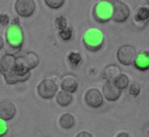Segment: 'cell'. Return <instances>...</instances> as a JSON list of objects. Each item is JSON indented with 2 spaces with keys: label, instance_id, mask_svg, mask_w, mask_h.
Instances as JSON below:
<instances>
[{
  "label": "cell",
  "instance_id": "obj_9",
  "mask_svg": "<svg viewBox=\"0 0 149 137\" xmlns=\"http://www.w3.org/2000/svg\"><path fill=\"white\" fill-rule=\"evenodd\" d=\"M118 60L123 65H131L136 57V50L134 47L129 45L122 46L117 53Z\"/></svg>",
  "mask_w": 149,
  "mask_h": 137
},
{
  "label": "cell",
  "instance_id": "obj_11",
  "mask_svg": "<svg viewBox=\"0 0 149 137\" xmlns=\"http://www.w3.org/2000/svg\"><path fill=\"white\" fill-rule=\"evenodd\" d=\"M16 113V109L13 103L10 101H1L0 102V119L3 121L11 120Z\"/></svg>",
  "mask_w": 149,
  "mask_h": 137
},
{
  "label": "cell",
  "instance_id": "obj_4",
  "mask_svg": "<svg viewBox=\"0 0 149 137\" xmlns=\"http://www.w3.org/2000/svg\"><path fill=\"white\" fill-rule=\"evenodd\" d=\"M15 61L22 69L30 71L36 68L39 64V57L33 52H24L20 51L17 55H15Z\"/></svg>",
  "mask_w": 149,
  "mask_h": 137
},
{
  "label": "cell",
  "instance_id": "obj_16",
  "mask_svg": "<svg viewBox=\"0 0 149 137\" xmlns=\"http://www.w3.org/2000/svg\"><path fill=\"white\" fill-rule=\"evenodd\" d=\"M59 123L61 125V127L64 128V129H70L74 126L75 124V119L71 114L69 113H65L62 114L59 119Z\"/></svg>",
  "mask_w": 149,
  "mask_h": 137
},
{
  "label": "cell",
  "instance_id": "obj_10",
  "mask_svg": "<svg viewBox=\"0 0 149 137\" xmlns=\"http://www.w3.org/2000/svg\"><path fill=\"white\" fill-rule=\"evenodd\" d=\"M85 102L91 108H98L102 105L104 103V99H102V94L96 88H90L85 92Z\"/></svg>",
  "mask_w": 149,
  "mask_h": 137
},
{
  "label": "cell",
  "instance_id": "obj_17",
  "mask_svg": "<svg viewBox=\"0 0 149 137\" xmlns=\"http://www.w3.org/2000/svg\"><path fill=\"white\" fill-rule=\"evenodd\" d=\"M72 94L66 90H61L58 92L57 96V103L62 107H66L71 104L72 102Z\"/></svg>",
  "mask_w": 149,
  "mask_h": 137
},
{
  "label": "cell",
  "instance_id": "obj_26",
  "mask_svg": "<svg viewBox=\"0 0 149 137\" xmlns=\"http://www.w3.org/2000/svg\"><path fill=\"white\" fill-rule=\"evenodd\" d=\"M6 132H7V126L3 122V120L0 119V137L5 135Z\"/></svg>",
  "mask_w": 149,
  "mask_h": 137
},
{
  "label": "cell",
  "instance_id": "obj_30",
  "mask_svg": "<svg viewBox=\"0 0 149 137\" xmlns=\"http://www.w3.org/2000/svg\"><path fill=\"white\" fill-rule=\"evenodd\" d=\"M3 46H4V41H3V38L0 36V50L3 48Z\"/></svg>",
  "mask_w": 149,
  "mask_h": 137
},
{
  "label": "cell",
  "instance_id": "obj_19",
  "mask_svg": "<svg viewBox=\"0 0 149 137\" xmlns=\"http://www.w3.org/2000/svg\"><path fill=\"white\" fill-rule=\"evenodd\" d=\"M68 61L71 65H72L73 68L77 67V65L81 62V56L79 53H76V52H71L68 55Z\"/></svg>",
  "mask_w": 149,
  "mask_h": 137
},
{
  "label": "cell",
  "instance_id": "obj_27",
  "mask_svg": "<svg viewBox=\"0 0 149 137\" xmlns=\"http://www.w3.org/2000/svg\"><path fill=\"white\" fill-rule=\"evenodd\" d=\"M76 137H92V135L88 132H85V131H82L80 133H78L76 135Z\"/></svg>",
  "mask_w": 149,
  "mask_h": 137
},
{
  "label": "cell",
  "instance_id": "obj_2",
  "mask_svg": "<svg viewBox=\"0 0 149 137\" xmlns=\"http://www.w3.org/2000/svg\"><path fill=\"white\" fill-rule=\"evenodd\" d=\"M5 38L8 46L14 50H19L24 43V31L19 26V20L17 17L13 18L10 24L6 29Z\"/></svg>",
  "mask_w": 149,
  "mask_h": 137
},
{
  "label": "cell",
  "instance_id": "obj_20",
  "mask_svg": "<svg viewBox=\"0 0 149 137\" xmlns=\"http://www.w3.org/2000/svg\"><path fill=\"white\" fill-rule=\"evenodd\" d=\"M136 17L141 22H145L149 18V9L147 7H141L139 8V10L137 11Z\"/></svg>",
  "mask_w": 149,
  "mask_h": 137
},
{
  "label": "cell",
  "instance_id": "obj_12",
  "mask_svg": "<svg viewBox=\"0 0 149 137\" xmlns=\"http://www.w3.org/2000/svg\"><path fill=\"white\" fill-rule=\"evenodd\" d=\"M102 92H104V98L108 101H117L121 96V89L117 87L113 81H108L102 87Z\"/></svg>",
  "mask_w": 149,
  "mask_h": 137
},
{
  "label": "cell",
  "instance_id": "obj_28",
  "mask_svg": "<svg viewBox=\"0 0 149 137\" xmlns=\"http://www.w3.org/2000/svg\"><path fill=\"white\" fill-rule=\"evenodd\" d=\"M119 0H102V2H104V3H107V4H110V5H113V4H115L116 2H118Z\"/></svg>",
  "mask_w": 149,
  "mask_h": 137
},
{
  "label": "cell",
  "instance_id": "obj_1",
  "mask_svg": "<svg viewBox=\"0 0 149 137\" xmlns=\"http://www.w3.org/2000/svg\"><path fill=\"white\" fill-rule=\"evenodd\" d=\"M0 72L8 84L26 81L30 78V71L22 69L16 63L15 56L6 54L0 60Z\"/></svg>",
  "mask_w": 149,
  "mask_h": 137
},
{
  "label": "cell",
  "instance_id": "obj_13",
  "mask_svg": "<svg viewBox=\"0 0 149 137\" xmlns=\"http://www.w3.org/2000/svg\"><path fill=\"white\" fill-rule=\"evenodd\" d=\"M61 87L63 90H66L70 94L76 92L77 87H78V82H77L76 77H74L73 75L64 76L61 80Z\"/></svg>",
  "mask_w": 149,
  "mask_h": 137
},
{
  "label": "cell",
  "instance_id": "obj_21",
  "mask_svg": "<svg viewBox=\"0 0 149 137\" xmlns=\"http://www.w3.org/2000/svg\"><path fill=\"white\" fill-rule=\"evenodd\" d=\"M44 1L50 8H53V9L62 7L63 4L65 3V0H44Z\"/></svg>",
  "mask_w": 149,
  "mask_h": 137
},
{
  "label": "cell",
  "instance_id": "obj_14",
  "mask_svg": "<svg viewBox=\"0 0 149 137\" xmlns=\"http://www.w3.org/2000/svg\"><path fill=\"white\" fill-rule=\"evenodd\" d=\"M134 65L139 70H147L149 68V52L145 51L143 53H140L138 56L135 57L134 60Z\"/></svg>",
  "mask_w": 149,
  "mask_h": 137
},
{
  "label": "cell",
  "instance_id": "obj_23",
  "mask_svg": "<svg viewBox=\"0 0 149 137\" xmlns=\"http://www.w3.org/2000/svg\"><path fill=\"white\" fill-rule=\"evenodd\" d=\"M129 92H130V94H132L133 96H138V94H139V92H140V86H139V84H138L137 82H134V83L132 84L131 86H130Z\"/></svg>",
  "mask_w": 149,
  "mask_h": 137
},
{
  "label": "cell",
  "instance_id": "obj_25",
  "mask_svg": "<svg viewBox=\"0 0 149 137\" xmlns=\"http://www.w3.org/2000/svg\"><path fill=\"white\" fill-rule=\"evenodd\" d=\"M9 22H10V18L7 14L5 13L0 14V24H2V26H8Z\"/></svg>",
  "mask_w": 149,
  "mask_h": 137
},
{
  "label": "cell",
  "instance_id": "obj_18",
  "mask_svg": "<svg viewBox=\"0 0 149 137\" xmlns=\"http://www.w3.org/2000/svg\"><path fill=\"white\" fill-rule=\"evenodd\" d=\"M113 82H114L115 85L118 88H120V89H124V88L127 87L128 84H129V79H128V77L126 76L125 74H120L114 79Z\"/></svg>",
  "mask_w": 149,
  "mask_h": 137
},
{
  "label": "cell",
  "instance_id": "obj_24",
  "mask_svg": "<svg viewBox=\"0 0 149 137\" xmlns=\"http://www.w3.org/2000/svg\"><path fill=\"white\" fill-rule=\"evenodd\" d=\"M56 24H57V27H59V29H64V27H67V22L66 20H65L64 16H60V17H58L57 20H56Z\"/></svg>",
  "mask_w": 149,
  "mask_h": 137
},
{
  "label": "cell",
  "instance_id": "obj_29",
  "mask_svg": "<svg viewBox=\"0 0 149 137\" xmlns=\"http://www.w3.org/2000/svg\"><path fill=\"white\" fill-rule=\"evenodd\" d=\"M117 137H129V134L125 133V132H122V133L118 134V135H117Z\"/></svg>",
  "mask_w": 149,
  "mask_h": 137
},
{
  "label": "cell",
  "instance_id": "obj_7",
  "mask_svg": "<svg viewBox=\"0 0 149 137\" xmlns=\"http://www.w3.org/2000/svg\"><path fill=\"white\" fill-rule=\"evenodd\" d=\"M14 9L22 17H30L36 10L35 0H15Z\"/></svg>",
  "mask_w": 149,
  "mask_h": 137
},
{
  "label": "cell",
  "instance_id": "obj_3",
  "mask_svg": "<svg viewBox=\"0 0 149 137\" xmlns=\"http://www.w3.org/2000/svg\"><path fill=\"white\" fill-rule=\"evenodd\" d=\"M104 43L102 34L98 29H88L83 36V44L89 51H97L102 48Z\"/></svg>",
  "mask_w": 149,
  "mask_h": 137
},
{
  "label": "cell",
  "instance_id": "obj_15",
  "mask_svg": "<svg viewBox=\"0 0 149 137\" xmlns=\"http://www.w3.org/2000/svg\"><path fill=\"white\" fill-rule=\"evenodd\" d=\"M120 74L121 70L117 65H109L102 71V77L108 81H114V79Z\"/></svg>",
  "mask_w": 149,
  "mask_h": 137
},
{
  "label": "cell",
  "instance_id": "obj_5",
  "mask_svg": "<svg viewBox=\"0 0 149 137\" xmlns=\"http://www.w3.org/2000/svg\"><path fill=\"white\" fill-rule=\"evenodd\" d=\"M38 94L42 99L45 100H50V99L54 98V96L56 94L58 90V86L56 84L55 81H53L52 79L46 78L43 79L39 84H38Z\"/></svg>",
  "mask_w": 149,
  "mask_h": 137
},
{
  "label": "cell",
  "instance_id": "obj_8",
  "mask_svg": "<svg viewBox=\"0 0 149 137\" xmlns=\"http://www.w3.org/2000/svg\"><path fill=\"white\" fill-rule=\"evenodd\" d=\"M112 7V18L117 22H124L127 20L130 14V9L127 4L121 1L113 4Z\"/></svg>",
  "mask_w": 149,
  "mask_h": 137
},
{
  "label": "cell",
  "instance_id": "obj_6",
  "mask_svg": "<svg viewBox=\"0 0 149 137\" xmlns=\"http://www.w3.org/2000/svg\"><path fill=\"white\" fill-rule=\"evenodd\" d=\"M93 17L98 22H107L112 18V5L100 2L93 7Z\"/></svg>",
  "mask_w": 149,
  "mask_h": 137
},
{
  "label": "cell",
  "instance_id": "obj_22",
  "mask_svg": "<svg viewBox=\"0 0 149 137\" xmlns=\"http://www.w3.org/2000/svg\"><path fill=\"white\" fill-rule=\"evenodd\" d=\"M59 35L64 41H68V40H70L71 37H72V31H71V29L66 27H64V29H60Z\"/></svg>",
  "mask_w": 149,
  "mask_h": 137
},
{
  "label": "cell",
  "instance_id": "obj_31",
  "mask_svg": "<svg viewBox=\"0 0 149 137\" xmlns=\"http://www.w3.org/2000/svg\"><path fill=\"white\" fill-rule=\"evenodd\" d=\"M146 1H147V3L149 4V0H146Z\"/></svg>",
  "mask_w": 149,
  "mask_h": 137
}]
</instances>
